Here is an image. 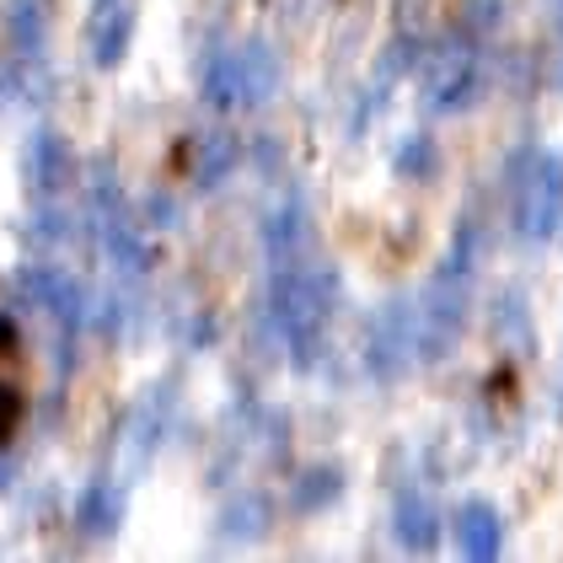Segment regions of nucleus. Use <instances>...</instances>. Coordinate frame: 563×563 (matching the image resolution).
Returning a JSON list of instances; mask_svg holds the SVG:
<instances>
[{"label":"nucleus","instance_id":"nucleus-2","mask_svg":"<svg viewBox=\"0 0 563 563\" xmlns=\"http://www.w3.org/2000/svg\"><path fill=\"white\" fill-rule=\"evenodd\" d=\"M22 419V382H16V344L11 328H0V434H11V424Z\"/></svg>","mask_w":563,"mask_h":563},{"label":"nucleus","instance_id":"nucleus-1","mask_svg":"<svg viewBox=\"0 0 563 563\" xmlns=\"http://www.w3.org/2000/svg\"><path fill=\"white\" fill-rule=\"evenodd\" d=\"M563 225V162L559 156H537V167L520 188V231L531 242H548L559 236Z\"/></svg>","mask_w":563,"mask_h":563},{"label":"nucleus","instance_id":"nucleus-3","mask_svg":"<svg viewBox=\"0 0 563 563\" xmlns=\"http://www.w3.org/2000/svg\"><path fill=\"white\" fill-rule=\"evenodd\" d=\"M462 542L473 559H494L499 553V516L488 505H467L462 510Z\"/></svg>","mask_w":563,"mask_h":563}]
</instances>
